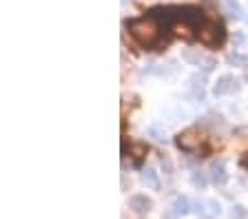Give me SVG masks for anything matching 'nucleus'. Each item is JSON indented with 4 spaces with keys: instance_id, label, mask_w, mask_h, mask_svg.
<instances>
[{
    "instance_id": "1a4fd4ad",
    "label": "nucleus",
    "mask_w": 248,
    "mask_h": 219,
    "mask_svg": "<svg viewBox=\"0 0 248 219\" xmlns=\"http://www.w3.org/2000/svg\"><path fill=\"white\" fill-rule=\"evenodd\" d=\"M146 135L153 137V140L157 142H169V135H166V129L160 124V122H153V124L146 129Z\"/></svg>"
},
{
    "instance_id": "39448f33",
    "label": "nucleus",
    "mask_w": 248,
    "mask_h": 219,
    "mask_svg": "<svg viewBox=\"0 0 248 219\" xmlns=\"http://www.w3.org/2000/svg\"><path fill=\"white\" fill-rule=\"evenodd\" d=\"M239 91V80L231 73L222 75V78H217V82L213 84V95L215 98H222V95H228V93H237Z\"/></svg>"
},
{
    "instance_id": "f3484780",
    "label": "nucleus",
    "mask_w": 248,
    "mask_h": 219,
    "mask_svg": "<svg viewBox=\"0 0 248 219\" xmlns=\"http://www.w3.org/2000/svg\"><path fill=\"white\" fill-rule=\"evenodd\" d=\"M244 42H246V36H244L242 31L235 33V44H244Z\"/></svg>"
},
{
    "instance_id": "20e7f679",
    "label": "nucleus",
    "mask_w": 248,
    "mask_h": 219,
    "mask_svg": "<svg viewBox=\"0 0 248 219\" xmlns=\"http://www.w3.org/2000/svg\"><path fill=\"white\" fill-rule=\"evenodd\" d=\"M182 58H184L188 64L200 67V69H204V71H213V69L217 67V58L206 56V53L197 51V49H184V51H182Z\"/></svg>"
},
{
    "instance_id": "f03ea898",
    "label": "nucleus",
    "mask_w": 248,
    "mask_h": 219,
    "mask_svg": "<svg viewBox=\"0 0 248 219\" xmlns=\"http://www.w3.org/2000/svg\"><path fill=\"white\" fill-rule=\"evenodd\" d=\"M197 38L206 47H222L224 40H226V29L219 20H206L197 29Z\"/></svg>"
},
{
    "instance_id": "f8f14e48",
    "label": "nucleus",
    "mask_w": 248,
    "mask_h": 219,
    "mask_svg": "<svg viewBox=\"0 0 248 219\" xmlns=\"http://www.w3.org/2000/svg\"><path fill=\"white\" fill-rule=\"evenodd\" d=\"M191 182H193V186L195 188H206V175L202 171H193V175H191Z\"/></svg>"
},
{
    "instance_id": "7ed1b4c3",
    "label": "nucleus",
    "mask_w": 248,
    "mask_h": 219,
    "mask_svg": "<svg viewBox=\"0 0 248 219\" xmlns=\"http://www.w3.org/2000/svg\"><path fill=\"white\" fill-rule=\"evenodd\" d=\"M204 140L206 137L202 135L197 129H186L175 137V144L186 153H195V151H200V146L204 144Z\"/></svg>"
},
{
    "instance_id": "4468645a",
    "label": "nucleus",
    "mask_w": 248,
    "mask_h": 219,
    "mask_svg": "<svg viewBox=\"0 0 248 219\" xmlns=\"http://www.w3.org/2000/svg\"><path fill=\"white\" fill-rule=\"evenodd\" d=\"M206 206H208V210H211V215H222V206H219L217 199H208Z\"/></svg>"
},
{
    "instance_id": "ddd939ff",
    "label": "nucleus",
    "mask_w": 248,
    "mask_h": 219,
    "mask_svg": "<svg viewBox=\"0 0 248 219\" xmlns=\"http://www.w3.org/2000/svg\"><path fill=\"white\" fill-rule=\"evenodd\" d=\"M131 153H133L135 160H142V157L146 155V146L144 144H135L133 148H131Z\"/></svg>"
},
{
    "instance_id": "9b49d317",
    "label": "nucleus",
    "mask_w": 248,
    "mask_h": 219,
    "mask_svg": "<svg viewBox=\"0 0 248 219\" xmlns=\"http://www.w3.org/2000/svg\"><path fill=\"white\" fill-rule=\"evenodd\" d=\"M226 9H228V14H231L232 18H242L244 16L242 5H239L237 0H226Z\"/></svg>"
},
{
    "instance_id": "423d86ee",
    "label": "nucleus",
    "mask_w": 248,
    "mask_h": 219,
    "mask_svg": "<svg viewBox=\"0 0 248 219\" xmlns=\"http://www.w3.org/2000/svg\"><path fill=\"white\" fill-rule=\"evenodd\" d=\"M129 208L138 215L149 213V210L153 208V199L146 197V195H131L129 197Z\"/></svg>"
},
{
    "instance_id": "9d476101",
    "label": "nucleus",
    "mask_w": 248,
    "mask_h": 219,
    "mask_svg": "<svg viewBox=\"0 0 248 219\" xmlns=\"http://www.w3.org/2000/svg\"><path fill=\"white\" fill-rule=\"evenodd\" d=\"M173 213L175 215H188L191 213V202L186 195H177L175 202H173Z\"/></svg>"
},
{
    "instance_id": "0eeeda50",
    "label": "nucleus",
    "mask_w": 248,
    "mask_h": 219,
    "mask_svg": "<svg viewBox=\"0 0 248 219\" xmlns=\"http://www.w3.org/2000/svg\"><path fill=\"white\" fill-rule=\"evenodd\" d=\"M211 182L215 184V186H224V184L228 182V173H226V166H224L222 160H219V162H213V166H211Z\"/></svg>"
},
{
    "instance_id": "f257e3e1",
    "label": "nucleus",
    "mask_w": 248,
    "mask_h": 219,
    "mask_svg": "<svg viewBox=\"0 0 248 219\" xmlns=\"http://www.w3.org/2000/svg\"><path fill=\"white\" fill-rule=\"evenodd\" d=\"M126 29H129L131 38L138 42L140 47L155 49L160 44L162 27L153 16H142V18H135V20H129L126 22Z\"/></svg>"
},
{
    "instance_id": "dca6fc26",
    "label": "nucleus",
    "mask_w": 248,
    "mask_h": 219,
    "mask_svg": "<svg viewBox=\"0 0 248 219\" xmlns=\"http://www.w3.org/2000/svg\"><path fill=\"white\" fill-rule=\"evenodd\" d=\"M231 217L232 219H244L246 217V208H244V206H232V210H231Z\"/></svg>"
},
{
    "instance_id": "a211bd4d",
    "label": "nucleus",
    "mask_w": 248,
    "mask_h": 219,
    "mask_svg": "<svg viewBox=\"0 0 248 219\" xmlns=\"http://www.w3.org/2000/svg\"><path fill=\"white\" fill-rule=\"evenodd\" d=\"M162 217H164V219H177V215L173 213V210H166V213L162 215Z\"/></svg>"
},
{
    "instance_id": "2eb2a0df",
    "label": "nucleus",
    "mask_w": 248,
    "mask_h": 219,
    "mask_svg": "<svg viewBox=\"0 0 248 219\" xmlns=\"http://www.w3.org/2000/svg\"><path fill=\"white\" fill-rule=\"evenodd\" d=\"M228 62H231V64H246V62H248V56H239V53H231V56H228Z\"/></svg>"
},
{
    "instance_id": "6e6552de",
    "label": "nucleus",
    "mask_w": 248,
    "mask_h": 219,
    "mask_svg": "<svg viewBox=\"0 0 248 219\" xmlns=\"http://www.w3.org/2000/svg\"><path fill=\"white\" fill-rule=\"evenodd\" d=\"M142 184L149 186L151 190H160V179H157L155 168H144V171H142Z\"/></svg>"
},
{
    "instance_id": "6ab92c4d",
    "label": "nucleus",
    "mask_w": 248,
    "mask_h": 219,
    "mask_svg": "<svg viewBox=\"0 0 248 219\" xmlns=\"http://www.w3.org/2000/svg\"><path fill=\"white\" fill-rule=\"evenodd\" d=\"M246 20H248V16H246Z\"/></svg>"
}]
</instances>
